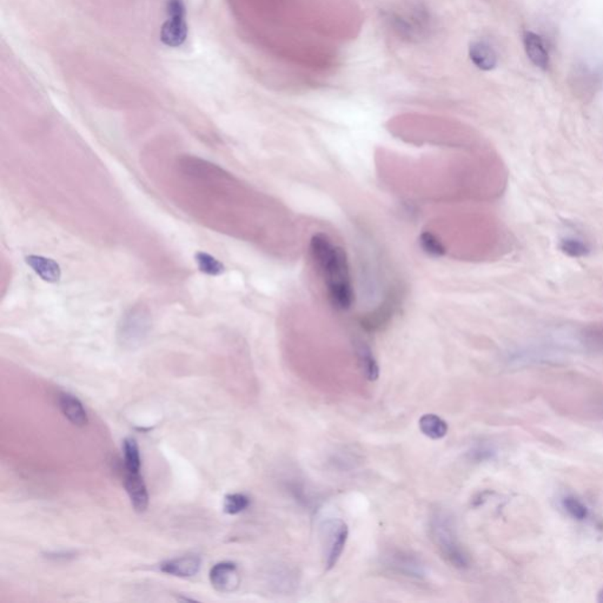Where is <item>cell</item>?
<instances>
[{
	"mask_svg": "<svg viewBox=\"0 0 603 603\" xmlns=\"http://www.w3.org/2000/svg\"><path fill=\"white\" fill-rule=\"evenodd\" d=\"M197 263L201 266V270L207 272V274L219 275L223 271L222 264L209 254H199L198 257H197Z\"/></svg>",
	"mask_w": 603,
	"mask_h": 603,
	"instance_id": "obj_25",
	"label": "cell"
},
{
	"mask_svg": "<svg viewBox=\"0 0 603 603\" xmlns=\"http://www.w3.org/2000/svg\"><path fill=\"white\" fill-rule=\"evenodd\" d=\"M123 463L125 472H138L142 468V457L138 443L133 437H127L123 442Z\"/></svg>",
	"mask_w": 603,
	"mask_h": 603,
	"instance_id": "obj_18",
	"label": "cell"
},
{
	"mask_svg": "<svg viewBox=\"0 0 603 603\" xmlns=\"http://www.w3.org/2000/svg\"><path fill=\"white\" fill-rule=\"evenodd\" d=\"M167 20L160 28V40L169 48H179L187 38V12L183 0H167Z\"/></svg>",
	"mask_w": 603,
	"mask_h": 603,
	"instance_id": "obj_5",
	"label": "cell"
},
{
	"mask_svg": "<svg viewBox=\"0 0 603 603\" xmlns=\"http://www.w3.org/2000/svg\"><path fill=\"white\" fill-rule=\"evenodd\" d=\"M202 566L201 556L196 554L178 556L175 559H167L159 564V570L167 575L176 577H192L199 572Z\"/></svg>",
	"mask_w": 603,
	"mask_h": 603,
	"instance_id": "obj_9",
	"label": "cell"
},
{
	"mask_svg": "<svg viewBox=\"0 0 603 603\" xmlns=\"http://www.w3.org/2000/svg\"><path fill=\"white\" fill-rule=\"evenodd\" d=\"M124 487L136 512H145L149 507V492L140 472H131L124 470Z\"/></svg>",
	"mask_w": 603,
	"mask_h": 603,
	"instance_id": "obj_10",
	"label": "cell"
},
{
	"mask_svg": "<svg viewBox=\"0 0 603 603\" xmlns=\"http://www.w3.org/2000/svg\"><path fill=\"white\" fill-rule=\"evenodd\" d=\"M564 507L567 510L568 514L574 517V519H576V520H586L588 515H589L587 507L574 497H564Z\"/></svg>",
	"mask_w": 603,
	"mask_h": 603,
	"instance_id": "obj_23",
	"label": "cell"
},
{
	"mask_svg": "<svg viewBox=\"0 0 603 603\" xmlns=\"http://www.w3.org/2000/svg\"><path fill=\"white\" fill-rule=\"evenodd\" d=\"M43 557L52 562H68L77 557V553L72 550H51L44 553Z\"/></svg>",
	"mask_w": 603,
	"mask_h": 603,
	"instance_id": "obj_26",
	"label": "cell"
},
{
	"mask_svg": "<svg viewBox=\"0 0 603 603\" xmlns=\"http://www.w3.org/2000/svg\"><path fill=\"white\" fill-rule=\"evenodd\" d=\"M420 243H421L422 249L430 256L440 257L442 254H445V246L442 245V243L430 232L422 234Z\"/></svg>",
	"mask_w": 603,
	"mask_h": 603,
	"instance_id": "obj_22",
	"label": "cell"
},
{
	"mask_svg": "<svg viewBox=\"0 0 603 603\" xmlns=\"http://www.w3.org/2000/svg\"><path fill=\"white\" fill-rule=\"evenodd\" d=\"M469 58L482 71H492L497 66V53L492 45L484 40H475L469 45Z\"/></svg>",
	"mask_w": 603,
	"mask_h": 603,
	"instance_id": "obj_13",
	"label": "cell"
},
{
	"mask_svg": "<svg viewBox=\"0 0 603 603\" xmlns=\"http://www.w3.org/2000/svg\"><path fill=\"white\" fill-rule=\"evenodd\" d=\"M389 20L393 24V30L400 36L410 40L418 39V37L423 36L428 30V25L430 26L428 13L418 5L415 8H407L405 12L393 13Z\"/></svg>",
	"mask_w": 603,
	"mask_h": 603,
	"instance_id": "obj_6",
	"label": "cell"
},
{
	"mask_svg": "<svg viewBox=\"0 0 603 603\" xmlns=\"http://www.w3.org/2000/svg\"><path fill=\"white\" fill-rule=\"evenodd\" d=\"M286 489L290 492V495L294 497L295 500L297 501L298 503L302 504L303 507L314 510L318 505L317 497H315L314 494L311 490L306 487V484L299 482V480H288L286 482Z\"/></svg>",
	"mask_w": 603,
	"mask_h": 603,
	"instance_id": "obj_17",
	"label": "cell"
},
{
	"mask_svg": "<svg viewBox=\"0 0 603 603\" xmlns=\"http://www.w3.org/2000/svg\"><path fill=\"white\" fill-rule=\"evenodd\" d=\"M559 248L564 254L573 258L586 257L591 254V246L588 245V243L574 236H566L561 239Z\"/></svg>",
	"mask_w": 603,
	"mask_h": 603,
	"instance_id": "obj_19",
	"label": "cell"
},
{
	"mask_svg": "<svg viewBox=\"0 0 603 603\" xmlns=\"http://www.w3.org/2000/svg\"><path fill=\"white\" fill-rule=\"evenodd\" d=\"M151 330V317L143 306H133L120 318L117 341L123 349L135 350L143 344Z\"/></svg>",
	"mask_w": 603,
	"mask_h": 603,
	"instance_id": "obj_3",
	"label": "cell"
},
{
	"mask_svg": "<svg viewBox=\"0 0 603 603\" xmlns=\"http://www.w3.org/2000/svg\"><path fill=\"white\" fill-rule=\"evenodd\" d=\"M576 348L586 353H603V324H589L574 333Z\"/></svg>",
	"mask_w": 603,
	"mask_h": 603,
	"instance_id": "obj_12",
	"label": "cell"
},
{
	"mask_svg": "<svg viewBox=\"0 0 603 603\" xmlns=\"http://www.w3.org/2000/svg\"><path fill=\"white\" fill-rule=\"evenodd\" d=\"M349 529L344 521L331 520L324 527V566L326 570L333 569L344 552Z\"/></svg>",
	"mask_w": 603,
	"mask_h": 603,
	"instance_id": "obj_7",
	"label": "cell"
},
{
	"mask_svg": "<svg viewBox=\"0 0 603 603\" xmlns=\"http://www.w3.org/2000/svg\"><path fill=\"white\" fill-rule=\"evenodd\" d=\"M418 427L425 436L440 440L448 434V423L435 414H425L420 418Z\"/></svg>",
	"mask_w": 603,
	"mask_h": 603,
	"instance_id": "obj_16",
	"label": "cell"
},
{
	"mask_svg": "<svg viewBox=\"0 0 603 603\" xmlns=\"http://www.w3.org/2000/svg\"><path fill=\"white\" fill-rule=\"evenodd\" d=\"M383 567L395 575L421 581L427 576V568L418 556L403 549H390L382 556Z\"/></svg>",
	"mask_w": 603,
	"mask_h": 603,
	"instance_id": "obj_4",
	"label": "cell"
},
{
	"mask_svg": "<svg viewBox=\"0 0 603 603\" xmlns=\"http://www.w3.org/2000/svg\"><path fill=\"white\" fill-rule=\"evenodd\" d=\"M28 263L40 277L46 281H57L59 278V268L51 259L41 257L28 258Z\"/></svg>",
	"mask_w": 603,
	"mask_h": 603,
	"instance_id": "obj_20",
	"label": "cell"
},
{
	"mask_svg": "<svg viewBox=\"0 0 603 603\" xmlns=\"http://www.w3.org/2000/svg\"><path fill=\"white\" fill-rule=\"evenodd\" d=\"M210 584L219 593H232L239 587L241 576L239 568L232 562H219L209 573Z\"/></svg>",
	"mask_w": 603,
	"mask_h": 603,
	"instance_id": "obj_8",
	"label": "cell"
},
{
	"mask_svg": "<svg viewBox=\"0 0 603 603\" xmlns=\"http://www.w3.org/2000/svg\"><path fill=\"white\" fill-rule=\"evenodd\" d=\"M310 252L324 279L329 301L336 309L353 306V288L346 252L326 234H316L310 241Z\"/></svg>",
	"mask_w": 603,
	"mask_h": 603,
	"instance_id": "obj_1",
	"label": "cell"
},
{
	"mask_svg": "<svg viewBox=\"0 0 603 603\" xmlns=\"http://www.w3.org/2000/svg\"><path fill=\"white\" fill-rule=\"evenodd\" d=\"M57 403L64 417L71 425L75 427H85L88 425V413L78 397L66 391H62L57 396Z\"/></svg>",
	"mask_w": 603,
	"mask_h": 603,
	"instance_id": "obj_11",
	"label": "cell"
},
{
	"mask_svg": "<svg viewBox=\"0 0 603 603\" xmlns=\"http://www.w3.org/2000/svg\"><path fill=\"white\" fill-rule=\"evenodd\" d=\"M429 536L447 564L456 569H467L470 557L457 535L452 516L443 509H437L429 517Z\"/></svg>",
	"mask_w": 603,
	"mask_h": 603,
	"instance_id": "obj_2",
	"label": "cell"
},
{
	"mask_svg": "<svg viewBox=\"0 0 603 603\" xmlns=\"http://www.w3.org/2000/svg\"><path fill=\"white\" fill-rule=\"evenodd\" d=\"M467 455H468L469 460L480 463V462L492 460V457L495 456V450L490 445L480 443V445H474Z\"/></svg>",
	"mask_w": 603,
	"mask_h": 603,
	"instance_id": "obj_24",
	"label": "cell"
},
{
	"mask_svg": "<svg viewBox=\"0 0 603 603\" xmlns=\"http://www.w3.org/2000/svg\"><path fill=\"white\" fill-rule=\"evenodd\" d=\"M524 48L528 58L535 66L546 70L549 66V53L544 39L539 35L527 32L524 35Z\"/></svg>",
	"mask_w": 603,
	"mask_h": 603,
	"instance_id": "obj_14",
	"label": "cell"
},
{
	"mask_svg": "<svg viewBox=\"0 0 603 603\" xmlns=\"http://www.w3.org/2000/svg\"><path fill=\"white\" fill-rule=\"evenodd\" d=\"M599 601L600 602H603V591H601V594H600Z\"/></svg>",
	"mask_w": 603,
	"mask_h": 603,
	"instance_id": "obj_27",
	"label": "cell"
},
{
	"mask_svg": "<svg viewBox=\"0 0 603 603\" xmlns=\"http://www.w3.org/2000/svg\"><path fill=\"white\" fill-rule=\"evenodd\" d=\"M250 507V499L242 492H232L224 497L223 509L228 515H239Z\"/></svg>",
	"mask_w": 603,
	"mask_h": 603,
	"instance_id": "obj_21",
	"label": "cell"
},
{
	"mask_svg": "<svg viewBox=\"0 0 603 603\" xmlns=\"http://www.w3.org/2000/svg\"><path fill=\"white\" fill-rule=\"evenodd\" d=\"M355 351H356L358 367H360L363 376L368 381H376L380 376V368H378L376 358L373 356L371 349L363 342H358L355 346Z\"/></svg>",
	"mask_w": 603,
	"mask_h": 603,
	"instance_id": "obj_15",
	"label": "cell"
}]
</instances>
